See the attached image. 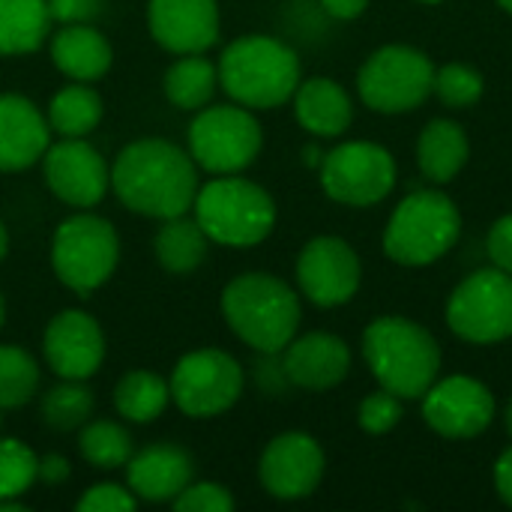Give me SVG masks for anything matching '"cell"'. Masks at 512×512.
<instances>
[{
	"label": "cell",
	"instance_id": "obj_8",
	"mask_svg": "<svg viewBox=\"0 0 512 512\" xmlns=\"http://www.w3.org/2000/svg\"><path fill=\"white\" fill-rule=\"evenodd\" d=\"M186 150L192 153L195 165L210 174H240L246 171L261 147L264 132L252 108L243 105H204L195 111L189 132H186Z\"/></svg>",
	"mask_w": 512,
	"mask_h": 512
},
{
	"label": "cell",
	"instance_id": "obj_21",
	"mask_svg": "<svg viewBox=\"0 0 512 512\" xmlns=\"http://www.w3.org/2000/svg\"><path fill=\"white\" fill-rule=\"evenodd\" d=\"M192 480L195 462L177 444H150L126 462V486L147 504H171Z\"/></svg>",
	"mask_w": 512,
	"mask_h": 512
},
{
	"label": "cell",
	"instance_id": "obj_10",
	"mask_svg": "<svg viewBox=\"0 0 512 512\" xmlns=\"http://www.w3.org/2000/svg\"><path fill=\"white\" fill-rule=\"evenodd\" d=\"M246 375L240 363L219 348H198L177 360L171 372V402L192 420H213L231 411L243 396Z\"/></svg>",
	"mask_w": 512,
	"mask_h": 512
},
{
	"label": "cell",
	"instance_id": "obj_12",
	"mask_svg": "<svg viewBox=\"0 0 512 512\" xmlns=\"http://www.w3.org/2000/svg\"><path fill=\"white\" fill-rule=\"evenodd\" d=\"M396 186V159L375 141H345L321 159V189L345 207H372Z\"/></svg>",
	"mask_w": 512,
	"mask_h": 512
},
{
	"label": "cell",
	"instance_id": "obj_40",
	"mask_svg": "<svg viewBox=\"0 0 512 512\" xmlns=\"http://www.w3.org/2000/svg\"><path fill=\"white\" fill-rule=\"evenodd\" d=\"M69 474H72V468H69V462H66L60 453H48V456L39 459V480H42V483L60 486V483L69 480Z\"/></svg>",
	"mask_w": 512,
	"mask_h": 512
},
{
	"label": "cell",
	"instance_id": "obj_3",
	"mask_svg": "<svg viewBox=\"0 0 512 512\" xmlns=\"http://www.w3.org/2000/svg\"><path fill=\"white\" fill-rule=\"evenodd\" d=\"M219 87L243 108L270 111L285 105L303 81L300 57L276 36L249 33L234 39L219 63Z\"/></svg>",
	"mask_w": 512,
	"mask_h": 512
},
{
	"label": "cell",
	"instance_id": "obj_22",
	"mask_svg": "<svg viewBox=\"0 0 512 512\" xmlns=\"http://www.w3.org/2000/svg\"><path fill=\"white\" fill-rule=\"evenodd\" d=\"M291 99L297 123L318 138H339L354 120V102L348 90L333 78H306L297 84Z\"/></svg>",
	"mask_w": 512,
	"mask_h": 512
},
{
	"label": "cell",
	"instance_id": "obj_17",
	"mask_svg": "<svg viewBox=\"0 0 512 512\" xmlns=\"http://www.w3.org/2000/svg\"><path fill=\"white\" fill-rule=\"evenodd\" d=\"M42 354L57 378L87 381L102 369L105 333L84 309H63L42 333Z\"/></svg>",
	"mask_w": 512,
	"mask_h": 512
},
{
	"label": "cell",
	"instance_id": "obj_27",
	"mask_svg": "<svg viewBox=\"0 0 512 512\" xmlns=\"http://www.w3.org/2000/svg\"><path fill=\"white\" fill-rule=\"evenodd\" d=\"M219 87V69L204 54H177V60L162 75V90L168 102L180 111H198L210 105Z\"/></svg>",
	"mask_w": 512,
	"mask_h": 512
},
{
	"label": "cell",
	"instance_id": "obj_2",
	"mask_svg": "<svg viewBox=\"0 0 512 512\" xmlns=\"http://www.w3.org/2000/svg\"><path fill=\"white\" fill-rule=\"evenodd\" d=\"M222 315L240 342L264 357H276L297 336L303 306L285 279L255 270L225 285Z\"/></svg>",
	"mask_w": 512,
	"mask_h": 512
},
{
	"label": "cell",
	"instance_id": "obj_37",
	"mask_svg": "<svg viewBox=\"0 0 512 512\" xmlns=\"http://www.w3.org/2000/svg\"><path fill=\"white\" fill-rule=\"evenodd\" d=\"M135 507H138V498L132 495L129 486H120V483H96L75 504L78 512H132Z\"/></svg>",
	"mask_w": 512,
	"mask_h": 512
},
{
	"label": "cell",
	"instance_id": "obj_30",
	"mask_svg": "<svg viewBox=\"0 0 512 512\" xmlns=\"http://www.w3.org/2000/svg\"><path fill=\"white\" fill-rule=\"evenodd\" d=\"M78 453L96 471H117L126 468L135 450L126 426L114 420H87L78 435Z\"/></svg>",
	"mask_w": 512,
	"mask_h": 512
},
{
	"label": "cell",
	"instance_id": "obj_33",
	"mask_svg": "<svg viewBox=\"0 0 512 512\" xmlns=\"http://www.w3.org/2000/svg\"><path fill=\"white\" fill-rule=\"evenodd\" d=\"M39 480V456L18 438H0V498H24Z\"/></svg>",
	"mask_w": 512,
	"mask_h": 512
},
{
	"label": "cell",
	"instance_id": "obj_49",
	"mask_svg": "<svg viewBox=\"0 0 512 512\" xmlns=\"http://www.w3.org/2000/svg\"><path fill=\"white\" fill-rule=\"evenodd\" d=\"M0 414H3V411H0ZM0 423H3V417H0Z\"/></svg>",
	"mask_w": 512,
	"mask_h": 512
},
{
	"label": "cell",
	"instance_id": "obj_32",
	"mask_svg": "<svg viewBox=\"0 0 512 512\" xmlns=\"http://www.w3.org/2000/svg\"><path fill=\"white\" fill-rule=\"evenodd\" d=\"M42 384V369L18 345H0V411L27 405Z\"/></svg>",
	"mask_w": 512,
	"mask_h": 512
},
{
	"label": "cell",
	"instance_id": "obj_31",
	"mask_svg": "<svg viewBox=\"0 0 512 512\" xmlns=\"http://www.w3.org/2000/svg\"><path fill=\"white\" fill-rule=\"evenodd\" d=\"M93 408H96V399L84 381L60 378V384L42 393L39 417L54 432H72V429H81L93 417Z\"/></svg>",
	"mask_w": 512,
	"mask_h": 512
},
{
	"label": "cell",
	"instance_id": "obj_42",
	"mask_svg": "<svg viewBox=\"0 0 512 512\" xmlns=\"http://www.w3.org/2000/svg\"><path fill=\"white\" fill-rule=\"evenodd\" d=\"M321 6L327 15H333L339 21H354L366 12L369 0H321Z\"/></svg>",
	"mask_w": 512,
	"mask_h": 512
},
{
	"label": "cell",
	"instance_id": "obj_15",
	"mask_svg": "<svg viewBox=\"0 0 512 512\" xmlns=\"http://www.w3.org/2000/svg\"><path fill=\"white\" fill-rule=\"evenodd\" d=\"M45 186L57 201L75 210H93L111 189V168L84 138H60L42 156Z\"/></svg>",
	"mask_w": 512,
	"mask_h": 512
},
{
	"label": "cell",
	"instance_id": "obj_38",
	"mask_svg": "<svg viewBox=\"0 0 512 512\" xmlns=\"http://www.w3.org/2000/svg\"><path fill=\"white\" fill-rule=\"evenodd\" d=\"M105 9V0H48V12L60 24H90Z\"/></svg>",
	"mask_w": 512,
	"mask_h": 512
},
{
	"label": "cell",
	"instance_id": "obj_43",
	"mask_svg": "<svg viewBox=\"0 0 512 512\" xmlns=\"http://www.w3.org/2000/svg\"><path fill=\"white\" fill-rule=\"evenodd\" d=\"M27 510L24 504H21V498H0V512H21Z\"/></svg>",
	"mask_w": 512,
	"mask_h": 512
},
{
	"label": "cell",
	"instance_id": "obj_48",
	"mask_svg": "<svg viewBox=\"0 0 512 512\" xmlns=\"http://www.w3.org/2000/svg\"><path fill=\"white\" fill-rule=\"evenodd\" d=\"M420 3H441V0H420Z\"/></svg>",
	"mask_w": 512,
	"mask_h": 512
},
{
	"label": "cell",
	"instance_id": "obj_5",
	"mask_svg": "<svg viewBox=\"0 0 512 512\" xmlns=\"http://www.w3.org/2000/svg\"><path fill=\"white\" fill-rule=\"evenodd\" d=\"M192 216L198 219L210 243L249 249L273 234L276 201L264 186L240 174H219L198 189Z\"/></svg>",
	"mask_w": 512,
	"mask_h": 512
},
{
	"label": "cell",
	"instance_id": "obj_6",
	"mask_svg": "<svg viewBox=\"0 0 512 512\" xmlns=\"http://www.w3.org/2000/svg\"><path fill=\"white\" fill-rule=\"evenodd\" d=\"M462 237V213L444 192L420 189L399 201L384 228V255L402 267L441 261Z\"/></svg>",
	"mask_w": 512,
	"mask_h": 512
},
{
	"label": "cell",
	"instance_id": "obj_26",
	"mask_svg": "<svg viewBox=\"0 0 512 512\" xmlns=\"http://www.w3.org/2000/svg\"><path fill=\"white\" fill-rule=\"evenodd\" d=\"M51 24L48 0H0V57L39 51Z\"/></svg>",
	"mask_w": 512,
	"mask_h": 512
},
{
	"label": "cell",
	"instance_id": "obj_16",
	"mask_svg": "<svg viewBox=\"0 0 512 512\" xmlns=\"http://www.w3.org/2000/svg\"><path fill=\"white\" fill-rule=\"evenodd\" d=\"M327 471L321 444L306 432L276 435L258 462V480L276 501H303L315 495Z\"/></svg>",
	"mask_w": 512,
	"mask_h": 512
},
{
	"label": "cell",
	"instance_id": "obj_45",
	"mask_svg": "<svg viewBox=\"0 0 512 512\" xmlns=\"http://www.w3.org/2000/svg\"><path fill=\"white\" fill-rule=\"evenodd\" d=\"M504 420H507V432H510V438H512V402L507 405V414H504Z\"/></svg>",
	"mask_w": 512,
	"mask_h": 512
},
{
	"label": "cell",
	"instance_id": "obj_19",
	"mask_svg": "<svg viewBox=\"0 0 512 512\" xmlns=\"http://www.w3.org/2000/svg\"><path fill=\"white\" fill-rule=\"evenodd\" d=\"M282 372H285L288 384H294L300 390L324 393V390L339 387L348 378L351 351H348L345 339L324 333V330L294 336L282 348Z\"/></svg>",
	"mask_w": 512,
	"mask_h": 512
},
{
	"label": "cell",
	"instance_id": "obj_34",
	"mask_svg": "<svg viewBox=\"0 0 512 512\" xmlns=\"http://www.w3.org/2000/svg\"><path fill=\"white\" fill-rule=\"evenodd\" d=\"M432 93H438V99L447 108L465 111V108H474L483 99L486 81L468 63H444L441 69H435V87H432Z\"/></svg>",
	"mask_w": 512,
	"mask_h": 512
},
{
	"label": "cell",
	"instance_id": "obj_20",
	"mask_svg": "<svg viewBox=\"0 0 512 512\" xmlns=\"http://www.w3.org/2000/svg\"><path fill=\"white\" fill-rule=\"evenodd\" d=\"M51 144L48 117L21 93H0V171L15 174L36 165Z\"/></svg>",
	"mask_w": 512,
	"mask_h": 512
},
{
	"label": "cell",
	"instance_id": "obj_28",
	"mask_svg": "<svg viewBox=\"0 0 512 512\" xmlns=\"http://www.w3.org/2000/svg\"><path fill=\"white\" fill-rule=\"evenodd\" d=\"M102 96L84 81H69L48 102V126L60 138H87L102 123Z\"/></svg>",
	"mask_w": 512,
	"mask_h": 512
},
{
	"label": "cell",
	"instance_id": "obj_13",
	"mask_svg": "<svg viewBox=\"0 0 512 512\" xmlns=\"http://www.w3.org/2000/svg\"><path fill=\"white\" fill-rule=\"evenodd\" d=\"M363 282V264L354 246L342 237H315L297 255V285L303 297L321 309H336L354 300Z\"/></svg>",
	"mask_w": 512,
	"mask_h": 512
},
{
	"label": "cell",
	"instance_id": "obj_4",
	"mask_svg": "<svg viewBox=\"0 0 512 512\" xmlns=\"http://www.w3.org/2000/svg\"><path fill=\"white\" fill-rule=\"evenodd\" d=\"M363 357L375 381L399 399H423L441 372L438 339L402 315H381L363 330Z\"/></svg>",
	"mask_w": 512,
	"mask_h": 512
},
{
	"label": "cell",
	"instance_id": "obj_18",
	"mask_svg": "<svg viewBox=\"0 0 512 512\" xmlns=\"http://www.w3.org/2000/svg\"><path fill=\"white\" fill-rule=\"evenodd\" d=\"M147 27L171 54H204L219 39V0H150Z\"/></svg>",
	"mask_w": 512,
	"mask_h": 512
},
{
	"label": "cell",
	"instance_id": "obj_41",
	"mask_svg": "<svg viewBox=\"0 0 512 512\" xmlns=\"http://www.w3.org/2000/svg\"><path fill=\"white\" fill-rule=\"evenodd\" d=\"M495 489L501 495V501L512 507V447L501 453V459L495 462Z\"/></svg>",
	"mask_w": 512,
	"mask_h": 512
},
{
	"label": "cell",
	"instance_id": "obj_46",
	"mask_svg": "<svg viewBox=\"0 0 512 512\" xmlns=\"http://www.w3.org/2000/svg\"><path fill=\"white\" fill-rule=\"evenodd\" d=\"M3 321H6V303H3V294H0V330H3Z\"/></svg>",
	"mask_w": 512,
	"mask_h": 512
},
{
	"label": "cell",
	"instance_id": "obj_29",
	"mask_svg": "<svg viewBox=\"0 0 512 512\" xmlns=\"http://www.w3.org/2000/svg\"><path fill=\"white\" fill-rule=\"evenodd\" d=\"M171 402V387L162 375L150 369H132L126 372L114 387V408L129 423H153L165 414Z\"/></svg>",
	"mask_w": 512,
	"mask_h": 512
},
{
	"label": "cell",
	"instance_id": "obj_7",
	"mask_svg": "<svg viewBox=\"0 0 512 512\" xmlns=\"http://www.w3.org/2000/svg\"><path fill=\"white\" fill-rule=\"evenodd\" d=\"M120 237L117 228L90 210L63 219L51 240L54 276L75 294L87 297L99 291L117 270Z\"/></svg>",
	"mask_w": 512,
	"mask_h": 512
},
{
	"label": "cell",
	"instance_id": "obj_11",
	"mask_svg": "<svg viewBox=\"0 0 512 512\" xmlns=\"http://www.w3.org/2000/svg\"><path fill=\"white\" fill-rule=\"evenodd\" d=\"M447 324L471 345L512 339V273L489 267L462 279L450 294Z\"/></svg>",
	"mask_w": 512,
	"mask_h": 512
},
{
	"label": "cell",
	"instance_id": "obj_9",
	"mask_svg": "<svg viewBox=\"0 0 512 512\" xmlns=\"http://www.w3.org/2000/svg\"><path fill=\"white\" fill-rule=\"evenodd\" d=\"M432 87L435 63L414 45H384L357 72V93L378 114H408L432 96Z\"/></svg>",
	"mask_w": 512,
	"mask_h": 512
},
{
	"label": "cell",
	"instance_id": "obj_14",
	"mask_svg": "<svg viewBox=\"0 0 512 512\" xmlns=\"http://www.w3.org/2000/svg\"><path fill=\"white\" fill-rule=\"evenodd\" d=\"M423 420L447 441H471L492 426L495 396L477 378L450 375L423 393Z\"/></svg>",
	"mask_w": 512,
	"mask_h": 512
},
{
	"label": "cell",
	"instance_id": "obj_23",
	"mask_svg": "<svg viewBox=\"0 0 512 512\" xmlns=\"http://www.w3.org/2000/svg\"><path fill=\"white\" fill-rule=\"evenodd\" d=\"M51 60L69 81L93 84L111 69L114 48L93 24H63L51 36Z\"/></svg>",
	"mask_w": 512,
	"mask_h": 512
},
{
	"label": "cell",
	"instance_id": "obj_1",
	"mask_svg": "<svg viewBox=\"0 0 512 512\" xmlns=\"http://www.w3.org/2000/svg\"><path fill=\"white\" fill-rule=\"evenodd\" d=\"M111 189L132 213L171 219L192 210L198 165L189 150L165 138H138L126 144L111 165Z\"/></svg>",
	"mask_w": 512,
	"mask_h": 512
},
{
	"label": "cell",
	"instance_id": "obj_47",
	"mask_svg": "<svg viewBox=\"0 0 512 512\" xmlns=\"http://www.w3.org/2000/svg\"><path fill=\"white\" fill-rule=\"evenodd\" d=\"M498 6H501L504 12H510L512 15V0H498Z\"/></svg>",
	"mask_w": 512,
	"mask_h": 512
},
{
	"label": "cell",
	"instance_id": "obj_44",
	"mask_svg": "<svg viewBox=\"0 0 512 512\" xmlns=\"http://www.w3.org/2000/svg\"><path fill=\"white\" fill-rule=\"evenodd\" d=\"M6 252H9V234H6V225L0 219V261L6 258Z\"/></svg>",
	"mask_w": 512,
	"mask_h": 512
},
{
	"label": "cell",
	"instance_id": "obj_39",
	"mask_svg": "<svg viewBox=\"0 0 512 512\" xmlns=\"http://www.w3.org/2000/svg\"><path fill=\"white\" fill-rule=\"evenodd\" d=\"M486 252L492 258V267L512 273V213L501 216L492 225V231L486 237Z\"/></svg>",
	"mask_w": 512,
	"mask_h": 512
},
{
	"label": "cell",
	"instance_id": "obj_24",
	"mask_svg": "<svg viewBox=\"0 0 512 512\" xmlns=\"http://www.w3.org/2000/svg\"><path fill=\"white\" fill-rule=\"evenodd\" d=\"M468 159H471V141L456 120L438 117L417 138V165L423 177L432 183L456 180L468 165Z\"/></svg>",
	"mask_w": 512,
	"mask_h": 512
},
{
	"label": "cell",
	"instance_id": "obj_35",
	"mask_svg": "<svg viewBox=\"0 0 512 512\" xmlns=\"http://www.w3.org/2000/svg\"><path fill=\"white\" fill-rule=\"evenodd\" d=\"M399 420H402V399L384 387L360 402L357 423L366 435H387L399 426Z\"/></svg>",
	"mask_w": 512,
	"mask_h": 512
},
{
	"label": "cell",
	"instance_id": "obj_36",
	"mask_svg": "<svg viewBox=\"0 0 512 512\" xmlns=\"http://www.w3.org/2000/svg\"><path fill=\"white\" fill-rule=\"evenodd\" d=\"M234 495L222 486V483H210V480H201V483H189L174 501L171 507L177 512H231L234 510Z\"/></svg>",
	"mask_w": 512,
	"mask_h": 512
},
{
	"label": "cell",
	"instance_id": "obj_25",
	"mask_svg": "<svg viewBox=\"0 0 512 512\" xmlns=\"http://www.w3.org/2000/svg\"><path fill=\"white\" fill-rule=\"evenodd\" d=\"M207 249H210V237L204 234L198 219L195 216L189 219L186 213L162 219L156 240H153V252H156L159 267L165 273H174V276L195 273L204 264Z\"/></svg>",
	"mask_w": 512,
	"mask_h": 512
}]
</instances>
